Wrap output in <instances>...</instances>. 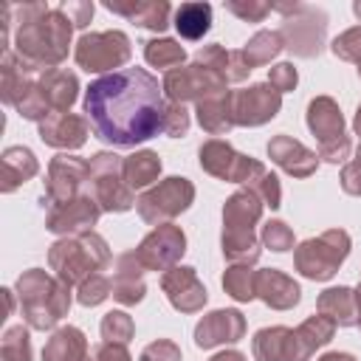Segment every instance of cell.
I'll return each mask as SVG.
<instances>
[{"label": "cell", "instance_id": "3957f363", "mask_svg": "<svg viewBox=\"0 0 361 361\" xmlns=\"http://www.w3.org/2000/svg\"><path fill=\"white\" fill-rule=\"evenodd\" d=\"M14 293L20 296V316L31 330H54L68 316L73 302V288L42 268L23 271L14 282Z\"/></svg>", "mask_w": 361, "mask_h": 361}, {"label": "cell", "instance_id": "f5cc1de1", "mask_svg": "<svg viewBox=\"0 0 361 361\" xmlns=\"http://www.w3.org/2000/svg\"><path fill=\"white\" fill-rule=\"evenodd\" d=\"M350 152H353V141H350V135H344L333 144H319L316 155H319V161H327V164H344L350 158Z\"/></svg>", "mask_w": 361, "mask_h": 361}, {"label": "cell", "instance_id": "816d5d0a", "mask_svg": "<svg viewBox=\"0 0 361 361\" xmlns=\"http://www.w3.org/2000/svg\"><path fill=\"white\" fill-rule=\"evenodd\" d=\"M59 8L68 14V20L73 23V28H85V25H90L93 11H96V6L87 3V0H68V3H62Z\"/></svg>", "mask_w": 361, "mask_h": 361}, {"label": "cell", "instance_id": "8d00e7d4", "mask_svg": "<svg viewBox=\"0 0 361 361\" xmlns=\"http://www.w3.org/2000/svg\"><path fill=\"white\" fill-rule=\"evenodd\" d=\"M243 56H245V62H248V68L254 71V68H262V65H268L279 51H285V42H282V37H279V31H271V28H259L243 48Z\"/></svg>", "mask_w": 361, "mask_h": 361}, {"label": "cell", "instance_id": "30bf717a", "mask_svg": "<svg viewBox=\"0 0 361 361\" xmlns=\"http://www.w3.org/2000/svg\"><path fill=\"white\" fill-rule=\"evenodd\" d=\"M197 164L206 175L217 178V180H228V183H240V186H251L259 175L268 172V166L245 152H237L228 141L223 138H209L197 147Z\"/></svg>", "mask_w": 361, "mask_h": 361}, {"label": "cell", "instance_id": "277c9868", "mask_svg": "<svg viewBox=\"0 0 361 361\" xmlns=\"http://www.w3.org/2000/svg\"><path fill=\"white\" fill-rule=\"evenodd\" d=\"M265 203L245 186L231 192L223 203V231L220 248L228 262L254 265L262 254V243L257 237V223L262 220Z\"/></svg>", "mask_w": 361, "mask_h": 361}, {"label": "cell", "instance_id": "8fae6325", "mask_svg": "<svg viewBox=\"0 0 361 361\" xmlns=\"http://www.w3.org/2000/svg\"><path fill=\"white\" fill-rule=\"evenodd\" d=\"M195 203V183L183 175H169L138 195L135 212L149 226L172 223L178 214H183Z\"/></svg>", "mask_w": 361, "mask_h": 361}, {"label": "cell", "instance_id": "2e32d148", "mask_svg": "<svg viewBox=\"0 0 361 361\" xmlns=\"http://www.w3.org/2000/svg\"><path fill=\"white\" fill-rule=\"evenodd\" d=\"M99 217H102L99 203L87 192H82L79 197H73L68 203L51 206L45 212V228L56 237H79V234L93 231Z\"/></svg>", "mask_w": 361, "mask_h": 361}, {"label": "cell", "instance_id": "60d3db41", "mask_svg": "<svg viewBox=\"0 0 361 361\" xmlns=\"http://www.w3.org/2000/svg\"><path fill=\"white\" fill-rule=\"evenodd\" d=\"M31 327L14 324L6 327L3 338H0V361H31Z\"/></svg>", "mask_w": 361, "mask_h": 361}, {"label": "cell", "instance_id": "e0dca14e", "mask_svg": "<svg viewBox=\"0 0 361 361\" xmlns=\"http://www.w3.org/2000/svg\"><path fill=\"white\" fill-rule=\"evenodd\" d=\"M161 290L178 313H200L209 302V290L192 265H175L161 274Z\"/></svg>", "mask_w": 361, "mask_h": 361}, {"label": "cell", "instance_id": "d6a6232c", "mask_svg": "<svg viewBox=\"0 0 361 361\" xmlns=\"http://www.w3.org/2000/svg\"><path fill=\"white\" fill-rule=\"evenodd\" d=\"M34 76H37L34 68H28L14 51H6L3 59H0V99H3V104L14 107L20 93L25 90V85Z\"/></svg>", "mask_w": 361, "mask_h": 361}, {"label": "cell", "instance_id": "484cf974", "mask_svg": "<svg viewBox=\"0 0 361 361\" xmlns=\"http://www.w3.org/2000/svg\"><path fill=\"white\" fill-rule=\"evenodd\" d=\"M37 172H39V161L28 147L14 144V147L3 149V155H0V180H3L0 189H3V195H11L25 180L37 178Z\"/></svg>", "mask_w": 361, "mask_h": 361}, {"label": "cell", "instance_id": "e575fe53", "mask_svg": "<svg viewBox=\"0 0 361 361\" xmlns=\"http://www.w3.org/2000/svg\"><path fill=\"white\" fill-rule=\"evenodd\" d=\"M172 25L178 28L180 39L197 42V39H203V37L209 34V28H212V6H209V3H200V0L180 3V6L175 8Z\"/></svg>", "mask_w": 361, "mask_h": 361}, {"label": "cell", "instance_id": "ba28073f", "mask_svg": "<svg viewBox=\"0 0 361 361\" xmlns=\"http://www.w3.org/2000/svg\"><path fill=\"white\" fill-rule=\"evenodd\" d=\"M121 155L116 152H93L90 155V178H87V195L99 203L102 212H110V214H121V212H130L135 206V195L133 189L124 183L121 178Z\"/></svg>", "mask_w": 361, "mask_h": 361}, {"label": "cell", "instance_id": "8992f818", "mask_svg": "<svg viewBox=\"0 0 361 361\" xmlns=\"http://www.w3.org/2000/svg\"><path fill=\"white\" fill-rule=\"evenodd\" d=\"M276 14H282V25L276 28L285 51L299 59H313L324 51L327 42V14L310 3H276Z\"/></svg>", "mask_w": 361, "mask_h": 361}, {"label": "cell", "instance_id": "603a6c76", "mask_svg": "<svg viewBox=\"0 0 361 361\" xmlns=\"http://www.w3.org/2000/svg\"><path fill=\"white\" fill-rule=\"evenodd\" d=\"M257 299L271 310H290L302 299V288L293 276L279 268H259L257 271Z\"/></svg>", "mask_w": 361, "mask_h": 361}, {"label": "cell", "instance_id": "d590c367", "mask_svg": "<svg viewBox=\"0 0 361 361\" xmlns=\"http://www.w3.org/2000/svg\"><path fill=\"white\" fill-rule=\"evenodd\" d=\"M144 59L149 68H158V71H175L180 65H186V51L178 39L172 37H152L144 42Z\"/></svg>", "mask_w": 361, "mask_h": 361}, {"label": "cell", "instance_id": "6da1fadb", "mask_svg": "<svg viewBox=\"0 0 361 361\" xmlns=\"http://www.w3.org/2000/svg\"><path fill=\"white\" fill-rule=\"evenodd\" d=\"M85 118L96 138L113 147H135L161 133L164 87L144 68H121L85 87Z\"/></svg>", "mask_w": 361, "mask_h": 361}, {"label": "cell", "instance_id": "f6af8a7d", "mask_svg": "<svg viewBox=\"0 0 361 361\" xmlns=\"http://www.w3.org/2000/svg\"><path fill=\"white\" fill-rule=\"evenodd\" d=\"M192 127V116L186 110V104H178V102H166L164 107V124H161V133L169 135V138H183Z\"/></svg>", "mask_w": 361, "mask_h": 361}, {"label": "cell", "instance_id": "83f0119b", "mask_svg": "<svg viewBox=\"0 0 361 361\" xmlns=\"http://www.w3.org/2000/svg\"><path fill=\"white\" fill-rule=\"evenodd\" d=\"M37 82H39V90L54 113L71 110V104L79 99V90H82L76 73L68 68H48L37 76Z\"/></svg>", "mask_w": 361, "mask_h": 361}, {"label": "cell", "instance_id": "44dd1931", "mask_svg": "<svg viewBox=\"0 0 361 361\" xmlns=\"http://www.w3.org/2000/svg\"><path fill=\"white\" fill-rule=\"evenodd\" d=\"M305 124H307L310 135H313L319 144H333V141H338V138L347 135L341 107H338V102L330 99V96H313V99L307 102Z\"/></svg>", "mask_w": 361, "mask_h": 361}, {"label": "cell", "instance_id": "7bdbcfd3", "mask_svg": "<svg viewBox=\"0 0 361 361\" xmlns=\"http://www.w3.org/2000/svg\"><path fill=\"white\" fill-rule=\"evenodd\" d=\"M107 296H113V282L104 274H93L87 276L79 288H76V302L82 307H99Z\"/></svg>", "mask_w": 361, "mask_h": 361}, {"label": "cell", "instance_id": "9c48e42d", "mask_svg": "<svg viewBox=\"0 0 361 361\" xmlns=\"http://www.w3.org/2000/svg\"><path fill=\"white\" fill-rule=\"evenodd\" d=\"M130 56H133V42L118 28L82 34L76 48H73L76 65L87 73H102V76L121 71L130 62Z\"/></svg>", "mask_w": 361, "mask_h": 361}, {"label": "cell", "instance_id": "b9f144b4", "mask_svg": "<svg viewBox=\"0 0 361 361\" xmlns=\"http://www.w3.org/2000/svg\"><path fill=\"white\" fill-rule=\"evenodd\" d=\"M259 243L276 254H285L290 248H296V237H293V228L285 223V220H265L262 228H259Z\"/></svg>", "mask_w": 361, "mask_h": 361}, {"label": "cell", "instance_id": "52a82bcc", "mask_svg": "<svg viewBox=\"0 0 361 361\" xmlns=\"http://www.w3.org/2000/svg\"><path fill=\"white\" fill-rule=\"evenodd\" d=\"M353 240L344 228H327L293 248V268L310 282H327L350 257Z\"/></svg>", "mask_w": 361, "mask_h": 361}, {"label": "cell", "instance_id": "1f68e13d", "mask_svg": "<svg viewBox=\"0 0 361 361\" xmlns=\"http://www.w3.org/2000/svg\"><path fill=\"white\" fill-rule=\"evenodd\" d=\"M254 361H293V330L285 324H271L251 338Z\"/></svg>", "mask_w": 361, "mask_h": 361}, {"label": "cell", "instance_id": "db71d44e", "mask_svg": "<svg viewBox=\"0 0 361 361\" xmlns=\"http://www.w3.org/2000/svg\"><path fill=\"white\" fill-rule=\"evenodd\" d=\"M90 358H93V361H133L127 344H116V341H102V344H96L93 353H90Z\"/></svg>", "mask_w": 361, "mask_h": 361}, {"label": "cell", "instance_id": "7c38bea8", "mask_svg": "<svg viewBox=\"0 0 361 361\" xmlns=\"http://www.w3.org/2000/svg\"><path fill=\"white\" fill-rule=\"evenodd\" d=\"M90 178V164L79 155L71 152H59L48 161V172H45V192H42V206H59L68 203L73 197H79L87 186Z\"/></svg>", "mask_w": 361, "mask_h": 361}, {"label": "cell", "instance_id": "c3c4849f", "mask_svg": "<svg viewBox=\"0 0 361 361\" xmlns=\"http://www.w3.org/2000/svg\"><path fill=\"white\" fill-rule=\"evenodd\" d=\"M138 361H183V353L172 338H155L141 350Z\"/></svg>", "mask_w": 361, "mask_h": 361}, {"label": "cell", "instance_id": "f1b7e54d", "mask_svg": "<svg viewBox=\"0 0 361 361\" xmlns=\"http://www.w3.org/2000/svg\"><path fill=\"white\" fill-rule=\"evenodd\" d=\"M333 336H336V324L327 316L322 313L307 316L299 327H293V361H310L316 350L333 341Z\"/></svg>", "mask_w": 361, "mask_h": 361}, {"label": "cell", "instance_id": "6f0895ef", "mask_svg": "<svg viewBox=\"0 0 361 361\" xmlns=\"http://www.w3.org/2000/svg\"><path fill=\"white\" fill-rule=\"evenodd\" d=\"M353 130H355V135L361 138V104L355 107V116H353Z\"/></svg>", "mask_w": 361, "mask_h": 361}, {"label": "cell", "instance_id": "7dc6e473", "mask_svg": "<svg viewBox=\"0 0 361 361\" xmlns=\"http://www.w3.org/2000/svg\"><path fill=\"white\" fill-rule=\"evenodd\" d=\"M245 189H251L268 209H279L282 206V186H279V178L274 175V172H265V175H259L251 186H245Z\"/></svg>", "mask_w": 361, "mask_h": 361}, {"label": "cell", "instance_id": "7a4b0ae2", "mask_svg": "<svg viewBox=\"0 0 361 361\" xmlns=\"http://www.w3.org/2000/svg\"><path fill=\"white\" fill-rule=\"evenodd\" d=\"M11 8L17 17L14 54L37 73L48 68H59L68 59L71 37H73V23L68 20V14L59 6L51 8L48 3H23Z\"/></svg>", "mask_w": 361, "mask_h": 361}, {"label": "cell", "instance_id": "7402d4cb", "mask_svg": "<svg viewBox=\"0 0 361 361\" xmlns=\"http://www.w3.org/2000/svg\"><path fill=\"white\" fill-rule=\"evenodd\" d=\"M144 265L141 259L135 257V251H124L116 257V265H113V299L124 307L130 305H138L144 302L147 296V285H144Z\"/></svg>", "mask_w": 361, "mask_h": 361}, {"label": "cell", "instance_id": "5bb4252c", "mask_svg": "<svg viewBox=\"0 0 361 361\" xmlns=\"http://www.w3.org/2000/svg\"><path fill=\"white\" fill-rule=\"evenodd\" d=\"M282 110V93L268 82H254L243 90H231L234 127H262Z\"/></svg>", "mask_w": 361, "mask_h": 361}, {"label": "cell", "instance_id": "4316f807", "mask_svg": "<svg viewBox=\"0 0 361 361\" xmlns=\"http://www.w3.org/2000/svg\"><path fill=\"white\" fill-rule=\"evenodd\" d=\"M316 313L327 316L336 327H358V293L355 288L338 285V288H327L319 293L316 299Z\"/></svg>", "mask_w": 361, "mask_h": 361}, {"label": "cell", "instance_id": "d4e9b609", "mask_svg": "<svg viewBox=\"0 0 361 361\" xmlns=\"http://www.w3.org/2000/svg\"><path fill=\"white\" fill-rule=\"evenodd\" d=\"M104 8L113 11V14L127 17L138 28L155 31V34L166 31L169 28V17H172V6L166 0H130V3H113V0H107Z\"/></svg>", "mask_w": 361, "mask_h": 361}, {"label": "cell", "instance_id": "680465c9", "mask_svg": "<svg viewBox=\"0 0 361 361\" xmlns=\"http://www.w3.org/2000/svg\"><path fill=\"white\" fill-rule=\"evenodd\" d=\"M355 293H358V313H361V274H358V288H355ZM358 327H361V319H358Z\"/></svg>", "mask_w": 361, "mask_h": 361}, {"label": "cell", "instance_id": "f907efd6", "mask_svg": "<svg viewBox=\"0 0 361 361\" xmlns=\"http://www.w3.org/2000/svg\"><path fill=\"white\" fill-rule=\"evenodd\" d=\"M268 85H271L274 90H279V93H290V90H296V85H299V73H296L293 62H279V65H274V68L268 71Z\"/></svg>", "mask_w": 361, "mask_h": 361}, {"label": "cell", "instance_id": "ab89813d", "mask_svg": "<svg viewBox=\"0 0 361 361\" xmlns=\"http://www.w3.org/2000/svg\"><path fill=\"white\" fill-rule=\"evenodd\" d=\"M99 333L104 341H116V344H130L135 336V322L127 310H107L99 322Z\"/></svg>", "mask_w": 361, "mask_h": 361}, {"label": "cell", "instance_id": "4dcf8cb0", "mask_svg": "<svg viewBox=\"0 0 361 361\" xmlns=\"http://www.w3.org/2000/svg\"><path fill=\"white\" fill-rule=\"evenodd\" d=\"M195 116L203 133L209 135H226L234 130V116H231V90L212 93L195 104Z\"/></svg>", "mask_w": 361, "mask_h": 361}, {"label": "cell", "instance_id": "5b68a950", "mask_svg": "<svg viewBox=\"0 0 361 361\" xmlns=\"http://www.w3.org/2000/svg\"><path fill=\"white\" fill-rule=\"evenodd\" d=\"M113 262V251L107 240L96 231L79 237H59L48 248V268L68 288H79L87 276L102 274Z\"/></svg>", "mask_w": 361, "mask_h": 361}, {"label": "cell", "instance_id": "cb8c5ba5", "mask_svg": "<svg viewBox=\"0 0 361 361\" xmlns=\"http://www.w3.org/2000/svg\"><path fill=\"white\" fill-rule=\"evenodd\" d=\"M195 62L209 68L212 73H217L226 85H237V82H245L251 68L243 56V51H231V48H223L220 42H212V45H203L195 51Z\"/></svg>", "mask_w": 361, "mask_h": 361}, {"label": "cell", "instance_id": "f546056e", "mask_svg": "<svg viewBox=\"0 0 361 361\" xmlns=\"http://www.w3.org/2000/svg\"><path fill=\"white\" fill-rule=\"evenodd\" d=\"M42 361H93L87 336L73 324L56 327L42 347Z\"/></svg>", "mask_w": 361, "mask_h": 361}, {"label": "cell", "instance_id": "d6986e66", "mask_svg": "<svg viewBox=\"0 0 361 361\" xmlns=\"http://www.w3.org/2000/svg\"><path fill=\"white\" fill-rule=\"evenodd\" d=\"M37 130H39L42 144L68 152V149L85 147V141L90 135V121L85 116H79V113L65 110V113H51L45 121L37 124Z\"/></svg>", "mask_w": 361, "mask_h": 361}, {"label": "cell", "instance_id": "681fc988", "mask_svg": "<svg viewBox=\"0 0 361 361\" xmlns=\"http://www.w3.org/2000/svg\"><path fill=\"white\" fill-rule=\"evenodd\" d=\"M338 183H341V189H344L350 197H361V144H358L355 155L341 166Z\"/></svg>", "mask_w": 361, "mask_h": 361}, {"label": "cell", "instance_id": "ffe728a7", "mask_svg": "<svg viewBox=\"0 0 361 361\" xmlns=\"http://www.w3.org/2000/svg\"><path fill=\"white\" fill-rule=\"evenodd\" d=\"M265 152H268V158H271L282 172H288L290 178H310V175H316V169H319V155H316L313 149H307L302 141H296L293 135H288V133L274 135V138L268 141Z\"/></svg>", "mask_w": 361, "mask_h": 361}, {"label": "cell", "instance_id": "91938a15", "mask_svg": "<svg viewBox=\"0 0 361 361\" xmlns=\"http://www.w3.org/2000/svg\"><path fill=\"white\" fill-rule=\"evenodd\" d=\"M353 14L361 20V0H355V3H353Z\"/></svg>", "mask_w": 361, "mask_h": 361}, {"label": "cell", "instance_id": "836d02e7", "mask_svg": "<svg viewBox=\"0 0 361 361\" xmlns=\"http://www.w3.org/2000/svg\"><path fill=\"white\" fill-rule=\"evenodd\" d=\"M161 155L155 149H135L133 155H127L121 161V178L124 183L135 192V189H147L152 180L161 178Z\"/></svg>", "mask_w": 361, "mask_h": 361}, {"label": "cell", "instance_id": "74e56055", "mask_svg": "<svg viewBox=\"0 0 361 361\" xmlns=\"http://www.w3.org/2000/svg\"><path fill=\"white\" fill-rule=\"evenodd\" d=\"M220 285H223V290H226L234 302H251V299H257V268H254V265L231 262V265L223 271Z\"/></svg>", "mask_w": 361, "mask_h": 361}, {"label": "cell", "instance_id": "9f6ffc18", "mask_svg": "<svg viewBox=\"0 0 361 361\" xmlns=\"http://www.w3.org/2000/svg\"><path fill=\"white\" fill-rule=\"evenodd\" d=\"M316 361H358L353 353H344V350H333V353H324V355H319Z\"/></svg>", "mask_w": 361, "mask_h": 361}, {"label": "cell", "instance_id": "9a60e30c", "mask_svg": "<svg viewBox=\"0 0 361 361\" xmlns=\"http://www.w3.org/2000/svg\"><path fill=\"white\" fill-rule=\"evenodd\" d=\"M186 254V234L180 226L175 223H164L155 226L135 248V257L141 259V265L147 271H169L180 262V257Z\"/></svg>", "mask_w": 361, "mask_h": 361}, {"label": "cell", "instance_id": "ee69618b", "mask_svg": "<svg viewBox=\"0 0 361 361\" xmlns=\"http://www.w3.org/2000/svg\"><path fill=\"white\" fill-rule=\"evenodd\" d=\"M223 8L243 23H262L274 11V6L265 0H223Z\"/></svg>", "mask_w": 361, "mask_h": 361}, {"label": "cell", "instance_id": "11a10c76", "mask_svg": "<svg viewBox=\"0 0 361 361\" xmlns=\"http://www.w3.org/2000/svg\"><path fill=\"white\" fill-rule=\"evenodd\" d=\"M209 361H248L240 350H223V353H214Z\"/></svg>", "mask_w": 361, "mask_h": 361}, {"label": "cell", "instance_id": "ac0fdd59", "mask_svg": "<svg viewBox=\"0 0 361 361\" xmlns=\"http://www.w3.org/2000/svg\"><path fill=\"white\" fill-rule=\"evenodd\" d=\"M245 316L237 307H220L206 313L197 324H195V347L200 350H214L220 344H237L240 338H245Z\"/></svg>", "mask_w": 361, "mask_h": 361}, {"label": "cell", "instance_id": "94428289", "mask_svg": "<svg viewBox=\"0 0 361 361\" xmlns=\"http://www.w3.org/2000/svg\"><path fill=\"white\" fill-rule=\"evenodd\" d=\"M358 76H361V65H358Z\"/></svg>", "mask_w": 361, "mask_h": 361}, {"label": "cell", "instance_id": "f35d334b", "mask_svg": "<svg viewBox=\"0 0 361 361\" xmlns=\"http://www.w3.org/2000/svg\"><path fill=\"white\" fill-rule=\"evenodd\" d=\"M39 76V73H37ZM37 76L25 85V90L20 93V99H17V104H14V110L25 118V121H45L54 110L48 107V102H45V96H42V90H39V82H37Z\"/></svg>", "mask_w": 361, "mask_h": 361}, {"label": "cell", "instance_id": "bcb514c9", "mask_svg": "<svg viewBox=\"0 0 361 361\" xmlns=\"http://www.w3.org/2000/svg\"><path fill=\"white\" fill-rule=\"evenodd\" d=\"M330 51L344 59V62H353V65H361V25H353L347 31H341L333 42H330Z\"/></svg>", "mask_w": 361, "mask_h": 361}, {"label": "cell", "instance_id": "4fadbf2b", "mask_svg": "<svg viewBox=\"0 0 361 361\" xmlns=\"http://www.w3.org/2000/svg\"><path fill=\"white\" fill-rule=\"evenodd\" d=\"M161 87H164L166 102H178V104H186V102H195V104H197L200 99H206V96H212V93L228 90L226 82H223L217 73H212L209 68L197 65L195 59H192L189 65H180V68L164 73Z\"/></svg>", "mask_w": 361, "mask_h": 361}]
</instances>
